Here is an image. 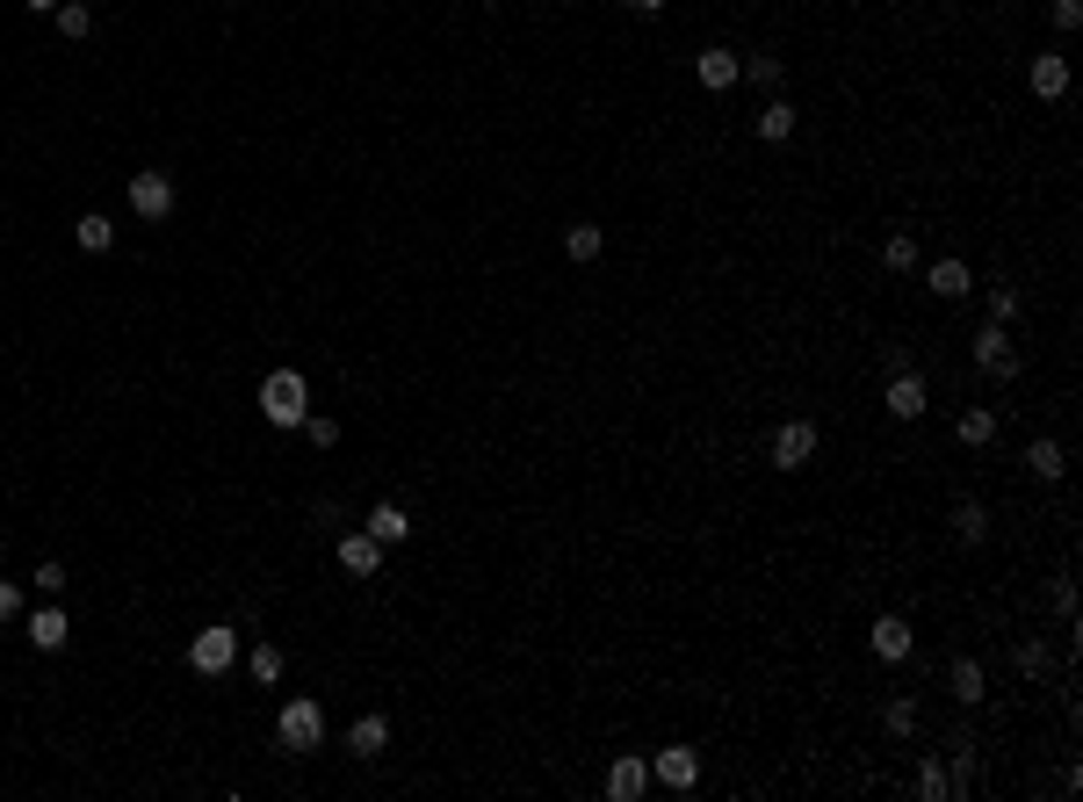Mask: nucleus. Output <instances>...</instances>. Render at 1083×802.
I'll list each match as a JSON object with an SVG mask.
<instances>
[{
	"mask_svg": "<svg viewBox=\"0 0 1083 802\" xmlns=\"http://www.w3.org/2000/svg\"><path fill=\"white\" fill-rule=\"evenodd\" d=\"M881 405H889V419H925V376H917V369H895Z\"/></svg>",
	"mask_w": 1083,
	"mask_h": 802,
	"instance_id": "1a4fd4ad",
	"label": "nucleus"
},
{
	"mask_svg": "<svg viewBox=\"0 0 1083 802\" xmlns=\"http://www.w3.org/2000/svg\"><path fill=\"white\" fill-rule=\"evenodd\" d=\"M1012 658H1018V673H1026V680H1040V673H1048V644H1040V636H1026Z\"/></svg>",
	"mask_w": 1083,
	"mask_h": 802,
	"instance_id": "7c9ffc66",
	"label": "nucleus"
},
{
	"mask_svg": "<svg viewBox=\"0 0 1083 802\" xmlns=\"http://www.w3.org/2000/svg\"><path fill=\"white\" fill-rule=\"evenodd\" d=\"M629 8H636V15H657V8H665V0H629Z\"/></svg>",
	"mask_w": 1083,
	"mask_h": 802,
	"instance_id": "e433bc0d",
	"label": "nucleus"
},
{
	"mask_svg": "<svg viewBox=\"0 0 1083 802\" xmlns=\"http://www.w3.org/2000/svg\"><path fill=\"white\" fill-rule=\"evenodd\" d=\"M693 80H701L708 94L737 88V80H744V72H737V52H722V44H715V52H701V58H693Z\"/></svg>",
	"mask_w": 1083,
	"mask_h": 802,
	"instance_id": "ddd939ff",
	"label": "nucleus"
},
{
	"mask_svg": "<svg viewBox=\"0 0 1083 802\" xmlns=\"http://www.w3.org/2000/svg\"><path fill=\"white\" fill-rule=\"evenodd\" d=\"M643 788H651V759L621 752L614 767H607V795H614V802H643Z\"/></svg>",
	"mask_w": 1083,
	"mask_h": 802,
	"instance_id": "9d476101",
	"label": "nucleus"
},
{
	"mask_svg": "<svg viewBox=\"0 0 1083 802\" xmlns=\"http://www.w3.org/2000/svg\"><path fill=\"white\" fill-rule=\"evenodd\" d=\"M917 795H925V802H946V795H954V788H946V767H939V759H932V752H925V767H917Z\"/></svg>",
	"mask_w": 1083,
	"mask_h": 802,
	"instance_id": "c85d7f7f",
	"label": "nucleus"
},
{
	"mask_svg": "<svg viewBox=\"0 0 1083 802\" xmlns=\"http://www.w3.org/2000/svg\"><path fill=\"white\" fill-rule=\"evenodd\" d=\"M737 72H752V88H766V94H774L780 80H788V66H780L774 52H752V58H737Z\"/></svg>",
	"mask_w": 1083,
	"mask_h": 802,
	"instance_id": "b1692460",
	"label": "nucleus"
},
{
	"mask_svg": "<svg viewBox=\"0 0 1083 802\" xmlns=\"http://www.w3.org/2000/svg\"><path fill=\"white\" fill-rule=\"evenodd\" d=\"M304 434H311V449H332V441H340V419L311 413V419H304Z\"/></svg>",
	"mask_w": 1083,
	"mask_h": 802,
	"instance_id": "473e14b6",
	"label": "nucleus"
},
{
	"mask_svg": "<svg viewBox=\"0 0 1083 802\" xmlns=\"http://www.w3.org/2000/svg\"><path fill=\"white\" fill-rule=\"evenodd\" d=\"M275 737H282V752H318L326 745V709L311 694H290L282 715H275Z\"/></svg>",
	"mask_w": 1083,
	"mask_h": 802,
	"instance_id": "f03ea898",
	"label": "nucleus"
},
{
	"mask_svg": "<svg viewBox=\"0 0 1083 802\" xmlns=\"http://www.w3.org/2000/svg\"><path fill=\"white\" fill-rule=\"evenodd\" d=\"M925 290L932 297H968V290H975V275H968V261H932V275H925Z\"/></svg>",
	"mask_w": 1083,
	"mask_h": 802,
	"instance_id": "f3484780",
	"label": "nucleus"
},
{
	"mask_svg": "<svg viewBox=\"0 0 1083 802\" xmlns=\"http://www.w3.org/2000/svg\"><path fill=\"white\" fill-rule=\"evenodd\" d=\"M946 687H954V701H961V709H982V694H990V680H982V658H954V665H946Z\"/></svg>",
	"mask_w": 1083,
	"mask_h": 802,
	"instance_id": "4468645a",
	"label": "nucleus"
},
{
	"mask_svg": "<svg viewBox=\"0 0 1083 802\" xmlns=\"http://www.w3.org/2000/svg\"><path fill=\"white\" fill-rule=\"evenodd\" d=\"M383 745H391V715H354L347 723V752L354 759H383Z\"/></svg>",
	"mask_w": 1083,
	"mask_h": 802,
	"instance_id": "f8f14e48",
	"label": "nucleus"
},
{
	"mask_svg": "<svg viewBox=\"0 0 1083 802\" xmlns=\"http://www.w3.org/2000/svg\"><path fill=\"white\" fill-rule=\"evenodd\" d=\"M752 131H758L766 145H788V138H794V102H780V94H774V102L758 109V123H752Z\"/></svg>",
	"mask_w": 1083,
	"mask_h": 802,
	"instance_id": "aec40b11",
	"label": "nucleus"
},
{
	"mask_svg": "<svg viewBox=\"0 0 1083 802\" xmlns=\"http://www.w3.org/2000/svg\"><path fill=\"white\" fill-rule=\"evenodd\" d=\"M87 30H94V15H87V0H58V36H72V44H80Z\"/></svg>",
	"mask_w": 1083,
	"mask_h": 802,
	"instance_id": "c756f323",
	"label": "nucleus"
},
{
	"mask_svg": "<svg viewBox=\"0 0 1083 802\" xmlns=\"http://www.w3.org/2000/svg\"><path fill=\"white\" fill-rule=\"evenodd\" d=\"M867 651H875L881 665H903L917 651V629L903 622V614H875V622H867Z\"/></svg>",
	"mask_w": 1083,
	"mask_h": 802,
	"instance_id": "20e7f679",
	"label": "nucleus"
},
{
	"mask_svg": "<svg viewBox=\"0 0 1083 802\" xmlns=\"http://www.w3.org/2000/svg\"><path fill=\"white\" fill-rule=\"evenodd\" d=\"M954 434H961L968 449H990V441H997V413H990V405H968V413H961V427H954Z\"/></svg>",
	"mask_w": 1083,
	"mask_h": 802,
	"instance_id": "412c9836",
	"label": "nucleus"
},
{
	"mask_svg": "<svg viewBox=\"0 0 1083 802\" xmlns=\"http://www.w3.org/2000/svg\"><path fill=\"white\" fill-rule=\"evenodd\" d=\"M369 535H376L383 550H391V542H405V535H413V513H405V506H397V499L369 506Z\"/></svg>",
	"mask_w": 1083,
	"mask_h": 802,
	"instance_id": "dca6fc26",
	"label": "nucleus"
},
{
	"mask_svg": "<svg viewBox=\"0 0 1083 802\" xmlns=\"http://www.w3.org/2000/svg\"><path fill=\"white\" fill-rule=\"evenodd\" d=\"M376 564H383V542L369 535V528H347V535H340V572L376 578Z\"/></svg>",
	"mask_w": 1083,
	"mask_h": 802,
	"instance_id": "9b49d317",
	"label": "nucleus"
},
{
	"mask_svg": "<svg viewBox=\"0 0 1083 802\" xmlns=\"http://www.w3.org/2000/svg\"><path fill=\"white\" fill-rule=\"evenodd\" d=\"M15 614H22V586L15 578H0V622H15Z\"/></svg>",
	"mask_w": 1083,
	"mask_h": 802,
	"instance_id": "f704fd0d",
	"label": "nucleus"
},
{
	"mask_svg": "<svg viewBox=\"0 0 1083 802\" xmlns=\"http://www.w3.org/2000/svg\"><path fill=\"white\" fill-rule=\"evenodd\" d=\"M66 636H72L66 608H36V614H30V644H36V651H66Z\"/></svg>",
	"mask_w": 1083,
	"mask_h": 802,
	"instance_id": "6ab92c4d",
	"label": "nucleus"
},
{
	"mask_svg": "<svg viewBox=\"0 0 1083 802\" xmlns=\"http://www.w3.org/2000/svg\"><path fill=\"white\" fill-rule=\"evenodd\" d=\"M975 369H982V376H997V384H1012V376H1018V348H1012V332H1004V326H982L975 332Z\"/></svg>",
	"mask_w": 1083,
	"mask_h": 802,
	"instance_id": "39448f33",
	"label": "nucleus"
},
{
	"mask_svg": "<svg viewBox=\"0 0 1083 802\" xmlns=\"http://www.w3.org/2000/svg\"><path fill=\"white\" fill-rule=\"evenodd\" d=\"M982 535H990V506L961 499V506H954V542H961V550H982Z\"/></svg>",
	"mask_w": 1083,
	"mask_h": 802,
	"instance_id": "a211bd4d",
	"label": "nucleus"
},
{
	"mask_svg": "<svg viewBox=\"0 0 1083 802\" xmlns=\"http://www.w3.org/2000/svg\"><path fill=\"white\" fill-rule=\"evenodd\" d=\"M809 455H816V419H788L774 434V471H802Z\"/></svg>",
	"mask_w": 1083,
	"mask_h": 802,
	"instance_id": "6e6552de",
	"label": "nucleus"
},
{
	"mask_svg": "<svg viewBox=\"0 0 1083 802\" xmlns=\"http://www.w3.org/2000/svg\"><path fill=\"white\" fill-rule=\"evenodd\" d=\"M881 731H889V737H911L917 731V701L911 694H889V701H881Z\"/></svg>",
	"mask_w": 1083,
	"mask_h": 802,
	"instance_id": "5701e85b",
	"label": "nucleus"
},
{
	"mask_svg": "<svg viewBox=\"0 0 1083 802\" xmlns=\"http://www.w3.org/2000/svg\"><path fill=\"white\" fill-rule=\"evenodd\" d=\"M651 781H665V788H679V795H687V788L701 781V752H693V745H665V752L651 759Z\"/></svg>",
	"mask_w": 1083,
	"mask_h": 802,
	"instance_id": "0eeeda50",
	"label": "nucleus"
},
{
	"mask_svg": "<svg viewBox=\"0 0 1083 802\" xmlns=\"http://www.w3.org/2000/svg\"><path fill=\"white\" fill-rule=\"evenodd\" d=\"M72 239H80V253H109V246H116V225H109L102 210H87L80 225H72Z\"/></svg>",
	"mask_w": 1083,
	"mask_h": 802,
	"instance_id": "4be33fe9",
	"label": "nucleus"
},
{
	"mask_svg": "<svg viewBox=\"0 0 1083 802\" xmlns=\"http://www.w3.org/2000/svg\"><path fill=\"white\" fill-rule=\"evenodd\" d=\"M1083 22V0H1054V30H1076Z\"/></svg>",
	"mask_w": 1083,
	"mask_h": 802,
	"instance_id": "c9c22d12",
	"label": "nucleus"
},
{
	"mask_svg": "<svg viewBox=\"0 0 1083 802\" xmlns=\"http://www.w3.org/2000/svg\"><path fill=\"white\" fill-rule=\"evenodd\" d=\"M131 210L138 217H173V174H159V167H145V174H131Z\"/></svg>",
	"mask_w": 1083,
	"mask_h": 802,
	"instance_id": "423d86ee",
	"label": "nucleus"
},
{
	"mask_svg": "<svg viewBox=\"0 0 1083 802\" xmlns=\"http://www.w3.org/2000/svg\"><path fill=\"white\" fill-rule=\"evenodd\" d=\"M600 246H607L600 225H571L564 231V253H571V261H600Z\"/></svg>",
	"mask_w": 1083,
	"mask_h": 802,
	"instance_id": "a878e982",
	"label": "nucleus"
},
{
	"mask_svg": "<svg viewBox=\"0 0 1083 802\" xmlns=\"http://www.w3.org/2000/svg\"><path fill=\"white\" fill-rule=\"evenodd\" d=\"M1026 463H1033V477H1048V485H1054V477H1062V471H1069V455H1062V441H1033V449H1026Z\"/></svg>",
	"mask_w": 1083,
	"mask_h": 802,
	"instance_id": "393cba45",
	"label": "nucleus"
},
{
	"mask_svg": "<svg viewBox=\"0 0 1083 802\" xmlns=\"http://www.w3.org/2000/svg\"><path fill=\"white\" fill-rule=\"evenodd\" d=\"M30 8H36V15H58V0H30Z\"/></svg>",
	"mask_w": 1083,
	"mask_h": 802,
	"instance_id": "4c0bfd02",
	"label": "nucleus"
},
{
	"mask_svg": "<svg viewBox=\"0 0 1083 802\" xmlns=\"http://www.w3.org/2000/svg\"><path fill=\"white\" fill-rule=\"evenodd\" d=\"M246 673H253L260 687H275L282 680V651L275 644H253V651H246Z\"/></svg>",
	"mask_w": 1083,
	"mask_h": 802,
	"instance_id": "cd10ccee",
	"label": "nucleus"
},
{
	"mask_svg": "<svg viewBox=\"0 0 1083 802\" xmlns=\"http://www.w3.org/2000/svg\"><path fill=\"white\" fill-rule=\"evenodd\" d=\"M232 651H239V636H232V622H210L189 636V665L203 673V680H217V673H232Z\"/></svg>",
	"mask_w": 1083,
	"mask_h": 802,
	"instance_id": "7ed1b4c3",
	"label": "nucleus"
},
{
	"mask_svg": "<svg viewBox=\"0 0 1083 802\" xmlns=\"http://www.w3.org/2000/svg\"><path fill=\"white\" fill-rule=\"evenodd\" d=\"M260 419H268V427H304L311 419V384L296 369H275V376L260 384Z\"/></svg>",
	"mask_w": 1083,
	"mask_h": 802,
	"instance_id": "f257e3e1",
	"label": "nucleus"
},
{
	"mask_svg": "<svg viewBox=\"0 0 1083 802\" xmlns=\"http://www.w3.org/2000/svg\"><path fill=\"white\" fill-rule=\"evenodd\" d=\"M1026 80H1033V94H1040V102H1062V94H1069V58L1040 52V58H1033V72H1026Z\"/></svg>",
	"mask_w": 1083,
	"mask_h": 802,
	"instance_id": "2eb2a0df",
	"label": "nucleus"
},
{
	"mask_svg": "<svg viewBox=\"0 0 1083 802\" xmlns=\"http://www.w3.org/2000/svg\"><path fill=\"white\" fill-rule=\"evenodd\" d=\"M1012 318H1018V290L997 282V290H990V326H1012Z\"/></svg>",
	"mask_w": 1083,
	"mask_h": 802,
	"instance_id": "2f4dec72",
	"label": "nucleus"
},
{
	"mask_svg": "<svg viewBox=\"0 0 1083 802\" xmlns=\"http://www.w3.org/2000/svg\"><path fill=\"white\" fill-rule=\"evenodd\" d=\"M36 586H44V594H66V564H58V557H44V564H36Z\"/></svg>",
	"mask_w": 1083,
	"mask_h": 802,
	"instance_id": "72a5a7b5",
	"label": "nucleus"
},
{
	"mask_svg": "<svg viewBox=\"0 0 1083 802\" xmlns=\"http://www.w3.org/2000/svg\"><path fill=\"white\" fill-rule=\"evenodd\" d=\"M881 268H895V275L917 268V239H911V231H889V239H881Z\"/></svg>",
	"mask_w": 1083,
	"mask_h": 802,
	"instance_id": "bb28decb",
	"label": "nucleus"
}]
</instances>
